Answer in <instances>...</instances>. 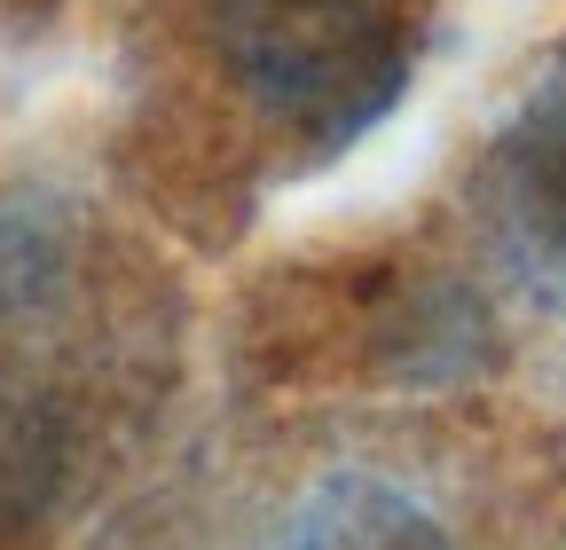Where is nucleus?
Segmentation results:
<instances>
[{
  "label": "nucleus",
  "mask_w": 566,
  "mask_h": 550,
  "mask_svg": "<svg viewBox=\"0 0 566 550\" xmlns=\"http://www.w3.org/2000/svg\"><path fill=\"white\" fill-rule=\"evenodd\" d=\"M488 229L520 275L566 299V63L488 142Z\"/></svg>",
  "instance_id": "7ed1b4c3"
},
{
  "label": "nucleus",
  "mask_w": 566,
  "mask_h": 550,
  "mask_svg": "<svg viewBox=\"0 0 566 550\" xmlns=\"http://www.w3.org/2000/svg\"><path fill=\"white\" fill-rule=\"evenodd\" d=\"M275 550H464L457 511L409 464H315L275 519Z\"/></svg>",
  "instance_id": "f03ea898"
},
{
  "label": "nucleus",
  "mask_w": 566,
  "mask_h": 550,
  "mask_svg": "<svg viewBox=\"0 0 566 550\" xmlns=\"http://www.w3.org/2000/svg\"><path fill=\"white\" fill-rule=\"evenodd\" d=\"M80 488V425L48 393L0 385V550H32Z\"/></svg>",
  "instance_id": "20e7f679"
},
{
  "label": "nucleus",
  "mask_w": 566,
  "mask_h": 550,
  "mask_svg": "<svg viewBox=\"0 0 566 550\" xmlns=\"http://www.w3.org/2000/svg\"><path fill=\"white\" fill-rule=\"evenodd\" d=\"M71 260H80V236L63 204L40 189H0V330L40 315L63 292Z\"/></svg>",
  "instance_id": "39448f33"
},
{
  "label": "nucleus",
  "mask_w": 566,
  "mask_h": 550,
  "mask_svg": "<svg viewBox=\"0 0 566 550\" xmlns=\"http://www.w3.org/2000/svg\"><path fill=\"white\" fill-rule=\"evenodd\" d=\"M221 80L292 142H346L401 80L394 0H212Z\"/></svg>",
  "instance_id": "f257e3e1"
}]
</instances>
